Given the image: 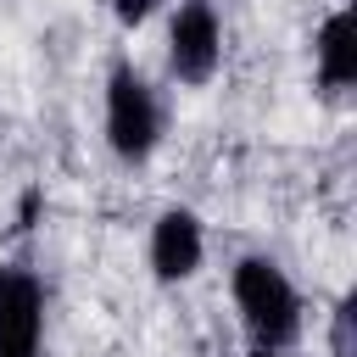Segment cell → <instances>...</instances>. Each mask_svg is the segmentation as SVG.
<instances>
[{
	"label": "cell",
	"mask_w": 357,
	"mask_h": 357,
	"mask_svg": "<svg viewBox=\"0 0 357 357\" xmlns=\"http://www.w3.org/2000/svg\"><path fill=\"white\" fill-rule=\"evenodd\" d=\"M223 67V17L212 0H178V11L167 17V73L184 89L212 84Z\"/></svg>",
	"instance_id": "3957f363"
},
{
	"label": "cell",
	"mask_w": 357,
	"mask_h": 357,
	"mask_svg": "<svg viewBox=\"0 0 357 357\" xmlns=\"http://www.w3.org/2000/svg\"><path fill=\"white\" fill-rule=\"evenodd\" d=\"M329 357H357V290H346L329 312Z\"/></svg>",
	"instance_id": "52a82bcc"
},
{
	"label": "cell",
	"mask_w": 357,
	"mask_h": 357,
	"mask_svg": "<svg viewBox=\"0 0 357 357\" xmlns=\"http://www.w3.org/2000/svg\"><path fill=\"white\" fill-rule=\"evenodd\" d=\"M106 145L128 167L151 162L162 145V100L134 61H112L106 73Z\"/></svg>",
	"instance_id": "7a4b0ae2"
},
{
	"label": "cell",
	"mask_w": 357,
	"mask_h": 357,
	"mask_svg": "<svg viewBox=\"0 0 357 357\" xmlns=\"http://www.w3.org/2000/svg\"><path fill=\"white\" fill-rule=\"evenodd\" d=\"M145 262H151V279L156 284H184L201 273L206 262V229L190 206H162L156 223H151V240H145Z\"/></svg>",
	"instance_id": "5b68a950"
},
{
	"label": "cell",
	"mask_w": 357,
	"mask_h": 357,
	"mask_svg": "<svg viewBox=\"0 0 357 357\" xmlns=\"http://www.w3.org/2000/svg\"><path fill=\"white\" fill-rule=\"evenodd\" d=\"M33 212H39V190L22 195V206H17V229H33Z\"/></svg>",
	"instance_id": "9c48e42d"
},
{
	"label": "cell",
	"mask_w": 357,
	"mask_h": 357,
	"mask_svg": "<svg viewBox=\"0 0 357 357\" xmlns=\"http://www.w3.org/2000/svg\"><path fill=\"white\" fill-rule=\"evenodd\" d=\"M112 6V17L123 22V28H139V22H151L156 11H162V0H106Z\"/></svg>",
	"instance_id": "ba28073f"
},
{
	"label": "cell",
	"mask_w": 357,
	"mask_h": 357,
	"mask_svg": "<svg viewBox=\"0 0 357 357\" xmlns=\"http://www.w3.org/2000/svg\"><path fill=\"white\" fill-rule=\"evenodd\" d=\"M45 284L22 262H0V357H39Z\"/></svg>",
	"instance_id": "277c9868"
},
{
	"label": "cell",
	"mask_w": 357,
	"mask_h": 357,
	"mask_svg": "<svg viewBox=\"0 0 357 357\" xmlns=\"http://www.w3.org/2000/svg\"><path fill=\"white\" fill-rule=\"evenodd\" d=\"M312 67L329 95H346L357 84V17L351 6H335L312 33Z\"/></svg>",
	"instance_id": "8992f818"
},
{
	"label": "cell",
	"mask_w": 357,
	"mask_h": 357,
	"mask_svg": "<svg viewBox=\"0 0 357 357\" xmlns=\"http://www.w3.org/2000/svg\"><path fill=\"white\" fill-rule=\"evenodd\" d=\"M245 357H284V351H262V346H251V351H245Z\"/></svg>",
	"instance_id": "30bf717a"
},
{
	"label": "cell",
	"mask_w": 357,
	"mask_h": 357,
	"mask_svg": "<svg viewBox=\"0 0 357 357\" xmlns=\"http://www.w3.org/2000/svg\"><path fill=\"white\" fill-rule=\"evenodd\" d=\"M229 296L240 312V329L251 346L262 351H290L301 340V290L290 284V273L273 257H240L229 273Z\"/></svg>",
	"instance_id": "6da1fadb"
}]
</instances>
